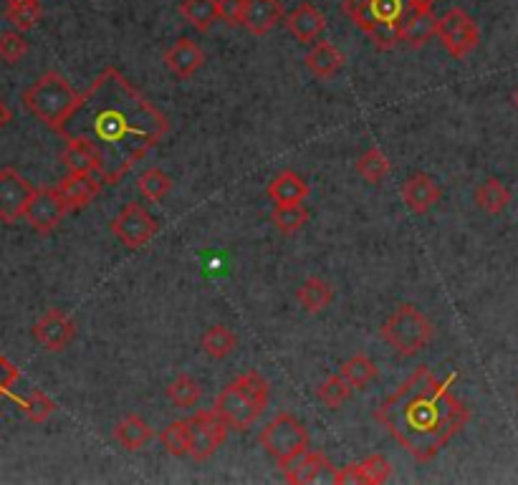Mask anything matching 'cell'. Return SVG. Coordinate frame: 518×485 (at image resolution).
<instances>
[{
  "label": "cell",
  "mask_w": 518,
  "mask_h": 485,
  "mask_svg": "<svg viewBox=\"0 0 518 485\" xmlns=\"http://www.w3.org/2000/svg\"><path fill=\"white\" fill-rule=\"evenodd\" d=\"M170 132L165 114L132 86V81L114 66H107L81 104L61 129L66 139H89L102 152V180L107 185L122 180L147 152Z\"/></svg>",
  "instance_id": "cell-1"
},
{
  "label": "cell",
  "mask_w": 518,
  "mask_h": 485,
  "mask_svg": "<svg viewBox=\"0 0 518 485\" xmlns=\"http://www.w3.org/2000/svg\"><path fill=\"white\" fill-rule=\"evenodd\" d=\"M455 379V374L438 379L428 367H420L374 410V420L417 463L433 460L468 425V405L450 390Z\"/></svg>",
  "instance_id": "cell-2"
},
{
  "label": "cell",
  "mask_w": 518,
  "mask_h": 485,
  "mask_svg": "<svg viewBox=\"0 0 518 485\" xmlns=\"http://www.w3.org/2000/svg\"><path fill=\"white\" fill-rule=\"evenodd\" d=\"M79 104L81 94L59 71H46L41 79H36L23 91V107L54 132L64 129V124L69 122Z\"/></svg>",
  "instance_id": "cell-3"
},
{
  "label": "cell",
  "mask_w": 518,
  "mask_h": 485,
  "mask_svg": "<svg viewBox=\"0 0 518 485\" xmlns=\"http://www.w3.org/2000/svg\"><path fill=\"white\" fill-rule=\"evenodd\" d=\"M342 11L352 18L359 31L372 38L380 51H392L400 43L402 21L412 11V3L410 0H344Z\"/></svg>",
  "instance_id": "cell-4"
},
{
  "label": "cell",
  "mask_w": 518,
  "mask_h": 485,
  "mask_svg": "<svg viewBox=\"0 0 518 485\" xmlns=\"http://www.w3.org/2000/svg\"><path fill=\"white\" fill-rule=\"evenodd\" d=\"M268 405V382L258 372H246L215 397L213 410L228 422L230 430L248 432Z\"/></svg>",
  "instance_id": "cell-5"
},
{
  "label": "cell",
  "mask_w": 518,
  "mask_h": 485,
  "mask_svg": "<svg viewBox=\"0 0 518 485\" xmlns=\"http://www.w3.org/2000/svg\"><path fill=\"white\" fill-rule=\"evenodd\" d=\"M435 326L428 316H422L412 304H400L395 314L382 324L380 336L387 347L395 349L402 357H415L433 342Z\"/></svg>",
  "instance_id": "cell-6"
},
{
  "label": "cell",
  "mask_w": 518,
  "mask_h": 485,
  "mask_svg": "<svg viewBox=\"0 0 518 485\" xmlns=\"http://www.w3.org/2000/svg\"><path fill=\"white\" fill-rule=\"evenodd\" d=\"M258 445L276 460L281 468L294 463L299 455L309 450V432L304 422L291 412H278L258 435Z\"/></svg>",
  "instance_id": "cell-7"
},
{
  "label": "cell",
  "mask_w": 518,
  "mask_h": 485,
  "mask_svg": "<svg viewBox=\"0 0 518 485\" xmlns=\"http://www.w3.org/2000/svg\"><path fill=\"white\" fill-rule=\"evenodd\" d=\"M438 38L453 59H465V56H470L478 48L481 31H478V23L463 8H450L440 18Z\"/></svg>",
  "instance_id": "cell-8"
},
{
  "label": "cell",
  "mask_w": 518,
  "mask_h": 485,
  "mask_svg": "<svg viewBox=\"0 0 518 485\" xmlns=\"http://www.w3.org/2000/svg\"><path fill=\"white\" fill-rule=\"evenodd\" d=\"M187 422H190V455H193V460L203 463V460L213 458L215 450L228 438V422L215 410L195 412Z\"/></svg>",
  "instance_id": "cell-9"
},
{
  "label": "cell",
  "mask_w": 518,
  "mask_h": 485,
  "mask_svg": "<svg viewBox=\"0 0 518 485\" xmlns=\"http://www.w3.org/2000/svg\"><path fill=\"white\" fill-rule=\"evenodd\" d=\"M157 220L152 218V213L147 208H142L139 203H129L117 218L112 220V233L114 238L127 248H142L147 246L157 233Z\"/></svg>",
  "instance_id": "cell-10"
},
{
  "label": "cell",
  "mask_w": 518,
  "mask_h": 485,
  "mask_svg": "<svg viewBox=\"0 0 518 485\" xmlns=\"http://www.w3.org/2000/svg\"><path fill=\"white\" fill-rule=\"evenodd\" d=\"M33 192H36V187L26 177L18 175V170L3 167L0 170V220L13 225L26 218V208L31 203Z\"/></svg>",
  "instance_id": "cell-11"
},
{
  "label": "cell",
  "mask_w": 518,
  "mask_h": 485,
  "mask_svg": "<svg viewBox=\"0 0 518 485\" xmlns=\"http://www.w3.org/2000/svg\"><path fill=\"white\" fill-rule=\"evenodd\" d=\"M69 213L66 203L61 200L59 190L56 187H36L31 203L26 208V220L36 233L49 235L56 225L61 223V218Z\"/></svg>",
  "instance_id": "cell-12"
},
{
  "label": "cell",
  "mask_w": 518,
  "mask_h": 485,
  "mask_svg": "<svg viewBox=\"0 0 518 485\" xmlns=\"http://www.w3.org/2000/svg\"><path fill=\"white\" fill-rule=\"evenodd\" d=\"M76 336V326L61 309H49L33 324V339L46 352H64Z\"/></svg>",
  "instance_id": "cell-13"
},
{
  "label": "cell",
  "mask_w": 518,
  "mask_h": 485,
  "mask_svg": "<svg viewBox=\"0 0 518 485\" xmlns=\"http://www.w3.org/2000/svg\"><path fill=\"white\" fill-rule=\"evenodd\" d=\"M66 147L61 152V162L69 172L76 175H102V152L97 144H91L89 139H66Z\"/></svg>",
  "instance_id": "cell-14"
},
{
  "label": "cell",
  "mask_w": 518,
  "mask_h": 485,
  "mask_svg": "<svg viewBox=\"0 0 518 485\" xmlns=\"http://www.w3.org/2000/svg\"><path fill=\"white\" fill-rule=\"evenodd\" d=\"M205 64V51L193 41V38H177L165 51V66L177 76V79H190L198 74L200 66Z\"/></svg>",
  "instance_id": "cell-15"
},
{
  "label": "cell",
  "mask_w": 518,
  "mask_h": 485,
  "mask_svg": "<svg viewBox=\"0 0 518 485\" xmlns=\"http://www.w3.org/2000/svg\"><path fill=\"white\" fill-rule=\"evenodd\" d=\"M102 177L99 175H76V172H69V177L56 185L61 200L66 203L69 210H81L97 198L99 190H102Z\"/></svg>",
  "instance_id": "cell-16"
},
{
  "label": "cell",
  "mask_w": 518,
  "mask_h": 485,
  "mask_svg": "<svg viewBox=\"0 0 518 485\" xmlns=\"http://www.w3.org/2000/svg\"><path fill=\"white\" fill-rule=\"evenodd\" d=\"M440 195H443V192H440L438 182L430 175H425V172H415V175L407 177V180L402 182V200H405L407 208L417 215L428 213V210L438 203Z\"/></svg>",
  "instance_id": "cell-17"
},
{
  "label": "cell",
  "mask_w": 518,
  "mask_h": 485,
  "mask_svg": "<svg viewBox=\"0 0 518 485\" xmlns=\"http://www.w3.org/2000/svg\"><path fill=\"white\" fill-rule=\"evenodd\" d=\"M440 18H435L433 8H412L407 13V18L402 21L400 28V43L410 48H420L430 41L433 36H438Z\"/></svg>",
  "instance_id": "cell-18"
},
{
  "label": "cell",
  "mask_w": 518,
  "mask_h": 485,
  "mask_svg": "<svg viewBox=\"0 0 518 485\" xmlns=\"http://www.w3.org/2000/svg\"><path fill=\"white\" fill-rule=\"evenodd\" d=\"M286 28L291 31V36L301 43H314L316 38L324 33L326 28V18L314 3H301L299 8L286 16Z\"/></svg>",
  "instance_id": "cell-19"
},
{
  "label": "cell",
  "mask_w": 518,
  "mask_h": 485,
  "mask_svg": "<svg viewBox=\"0 0 518 485\" xmlns=\"http://www.w3.org/2000/svg\"><path fill=\"white\" fill-rule=\"evenodd\" d=\"M324 473L334 475V465L326 460L324 453L319 450H306L304 455L294 460L291 465H286L284 475L289 483L294 485H306V483H316Z\"/></svg>",
  "instance_id": "cell-20"
},
{
  "label": "cell",
  "mask_w": 518,
  "mask_h": 485,
  "mask_svg": "<svg viewBox=\"0 0 518 485\" xmlns=\"http://www.w3.org/2000/svg\"><path fill=\"white\" fill-rule=\"evenodd\" d=\"M344 64H347L344 54L329 41L314 43V48L306 54V69H309L316 79H332V76H337L339 71L344 69Z\"/></svg>",
  "instance_id": "cell-21"
},
{
  "label": "cell",
  "mask_w": 518,
  "mask_h": 485,
  "mask_svg": "<svg viewBox=\"0 0 518 485\" xmlns=\"http://www.w3.org/2000/svg\"><path fill=\"white\" fill-rule=\"evenodd\" d=\"M281 16H284V11H281L278 0H248L243 26L253 36H266V33H271L278 26Z\"/></svg>",
  "instance_id": "cell-22"
},
{
  "label": "cell",
  "mask_w": 518,
  "mask_h": 485,
  "mask_svg": "<svg viewBox=\"0 0 518 485\" xmlns=\"http://www.w3.org/2000/svg\"><path fill=\"white\" fill-rule=\"evenodd\" d=\"M311 187L306 185V180L301 175H296L294 170H286L276 177V180L268 185V198L276 205H294L304 203L309 198Z\"/></svg>",
  "instance_id": "cell-23"
},
{
  "label": "cell",
  "mask_w": 518,
  "mask_h": 485,
  "mask_svg": "<svg viewBox=\"0 0 518 485\" xmlns=\"http://www.w3.org/2000/svg\"><path fill=\"white\" fill-rule=\"evenodd\" d=\"M152 438H155V432L147 425V420H142L139 415H127L114 427V440L124 450H142Z\"/></svg>",
  "instance_id": "cell-24"
},
{
  "label": "cell",
  "mask_w": 518,
  "mask_h": 485,
  "mask_svg": "<svg viewBox=\"0 0 518 485\" xmlns=\"http://www.w3.org/2000/svg\"><path fill=\"white\" fill-rule=\"evenodd\" d=\"M296 299L304 306L309 314H319V311L329 309L334 301V288L321 278H306L299 288H296Z\"/></svg>",
  "instance_id": "cell-25"
},
{
  "label": "cell",
  "mask_w": 518,
  "mask_h": 485,
  "mask_svg": "<svg viewBox=\"0 0 518 485\" xmlns=\"http://www.w3.org/2000/svg\"><path fill=\"white\" fill-rule=\"evenodd\" d=\"M180 13L200 33H208L220 21L218 0H182Z\"/></svg>",
  "instance_id": "cell-26"
},
{
  "label": "cell",
  "mask_w": 518,
  "mask_h": 485,
  "mask_svg": "<svg viewBox=\"0 0 518 485\" xmlns=\"http://www.w3.org/2000/svg\"><path fill=\"white\" fill-rule=\"evenodd\" d=\"M508 203H511V190H508L501 180L488 177V180H483L481 185H478L476 205L483 210V213L498 215L508 208Z\"/></svg>",
  "instance_id": "cell-27"
},
{
  "label": "cell",
  "mask_w": 518,
  "mask_h": 485,
  "mask_svg": "<svg viewBox=\"0 0 518 485\" xmlns=\"http://www.w3.org/2000/svg\"><path fill=\"white\" fill-rule=\"evenodd\" d=\"M6 18L16 31L26 33L38 26L43 16L41 0H6Z\"/></svg>",
  "instance_id": "cell-28"
},
{
  "label": "cell",
  "mask_w": 518,
  "mask_h": 485,
  "mask_svg": "<svg viewBox=\"0 0 518 485\" xmlns=\"http://www.w3.org/2000/svg\"><path fill=\"white\" fill-rule=\"evenodd\" d=\"M339 374L352 384V390L364 392L377 379V364L369 357H364V354H354L352 359L342 364V372Z\"/></svg>",
  "instance_id": "cell-29"
},
{
  "label": "cell",
  "mask_w": 518,
  "mask_h": 485,
  "mask_svg": "<svg viewBox=\"0 0 518 485\" xmlns=\"http://www.w3.org/2000/svg\"><path fill=\"white\" fill-rule=\"evenodd\" d=\"M271 223L276 225L278 233L284 235H294L309 223V208L304 203H294V205H276L271 213Z\"/></svg>",
  "instance_id": "cell-30"
},
{
  "label": "cell",
  "mask_w": 518,
  "mask_h": 485,
  "mask_svg": "<svg viewBox=\"0 0 518 485\" xmlns=\"http://www.w3.org/2000/svg\"><path fill=\"white\" fill-rule=\"evenodd\" d=\"M238 347V339H235L233 331L223 324L210 326L203 334V352L208 354L210 359H225L235 352Z\"/></svg>",
  "instance_id": "cell-31"
},
{
  "label": "cell",
  "mask_w": 518,
  "mask_h": 485,
  "mask_svg": "<svg viewBox=\"0 0 518 485\" xmlns=\"http://www.w3.org/2000/svg\"><path fill=\"white\" fill-rule=\"evenodd\" d=\"M160 443L165 445V450L175 458L182 455H190V422L187 420H175L160 432Z\"/></svg>",
  "instance_id": "cell-32"
},
{
  "label": "cell",
  "mask_w": 518,
  "mask_h": 485,
  "mask_svg": "<svg viewBox=\"0 0 518 485\" xmlns=\"http://www.w3.org/2000/svg\"><path fill=\"white\" fill-rule=\"evenodd\" d=\"M200 395H203V390H200V384L195 382L190 374H180V377L167 387V400L175 407H182V410L198 405Z\"/></svg>",
  "instance_id": "cell-33"
},
{
  "label": "cell",
  "mask_w": 518,
  "mask_h": 485,
  "mask_svg": "<svg viewBox=\"0 0 518 485\" xmlns=\"http://www.w3.org/2000/svg\"><path fill=\"white\" fill-rule=\"evenodd\" d=\"M316 397H319L329 410H339V407L352 397V384H349L342 374H334V377H329L326 382L319 384Z\"/></svg>",
  "instance_id": "cell-34"
},
{
  "label": "cell",
  "mask_w": 518,
  "mask_h": 485,
  "mask_svg": "<svg viewBox=\"0 0 518 485\" xmlns=\"http://www.w3.org/2000/svg\"><path fill=\"white\" fill-rule=\"evenodd\" d=\"M137 185H139V192H142L147 200H152V203H160V200H165L172 190L170 175H165V172L157 170V167H150V170L142 172Z\"/></svg>",
  "instance_id": "cell-35"
},
{
  "label": "cell",
  "mask_w": 518,
  "mask_h": 485,
  "mask_svg": "<svg viewBox=\"0 0 518 485\" xmlns=\"http://www.w3.org/2000/svg\"><path fill=\"white\" fill-rule=\"evenodd\" d=\"M390 170H392L390 160H387V157L382 155V150H377V147L367 150L357 160V172L364 177V180L372 182V185L385 180V177L390 175Z\"/></svg>",
  "instance_id": "cell-36"
},
{
  "label": "cell",
  "mask_w": 518,
  "mask_h": 485,
  "mask_svg": "<svg viewBox=\"0 0 518 485\" xmlns=\"http://www.w3.org/2000/svg\"><path fill=\"white\" fill-rule=\"evenodd\" d=\"M28 54V41L21 31L0 33V61L18 64Z\"/></svg>",
  "instance_id": "cell-37"
},
{
  "label": "cell",
  "mask_w": 518,
  "mask_h": 485,
  "mask_svg": "<svg viewBox=\"0 0 518 485\" xmlns=\"http://www.w3.org/2000/svg\"><path fill=\"white\" fill-rule=\"evenodd\" d=\"M54 410H56L54 400L43 395L41 390L28 392V397L23 400V412H26V417L31 422H46L51 415H54Z\"/></svg>",
  "instance_id": "cell-38"
},
{
  "label": "cell",
  "mask_w": 518,
  "mask_h": 485,
  "mask_svg": "<svg viewBox=\"0 0 518 485\" xmlns=\"http://www.w3.org/2000/svg\"><path fill=\"white\" fill-rule=\"evenodd\" d=\"M364 478H367L369 485H382L390 480L392 465L385 455H369L367 460H362Z\"/></svg>",
  "instance_id": "cell-39"
},
{
  "label": "cell",
  "mask_w": 518,
  "mask_h": 485,
  "mask_svg": "<svg viewBox=\"0 0 518 485\" xmlns=\"http://www.w3.org/2000/svg\"><path fill=\"white\" fill-rule=\"evenodd\" d=\"M246 6L248 0H218V13L220 21L228 23V26H243V18H246Z\"/></svg>",
  "instance_id": "cell-40"
},
{
  "label": "cell",
  "mask_w": 518,
  "mask_h": 485,
  "mask_svg": "<svg viewBox=\"0 0 518 485\" xmlns=\"http://www.w3.org/2000/svg\"><path fill=\"white\" fill-rule=\"evenodd\" d=\"M332 483H339V485H362V483H367V478H364L362 463H349V465H344V468H339V470L334 468Z\"/></svg>",
  "instance_id": "cell-41"
},
{
  "label": "cell",
  "mask_w": 518,
  "mask_h": 485,
  "mask_svg": "<svg viewBox=\"0 0 518 485\" xmlns=\"http://www.w3.org/2000/svg\"><path fill=\"white\" fill-rule=\"evenodd\" d=\"M18 382V369L0 354V400L13 390V384Z\"/></svg>",
  "instance_id": "cell-42"
},
{
  "label": "cell",
  "mask_w": 518,
  "mask_h": 485,
  "mask_svg": "<svg viewBox=\"0 0 518 485\" xmlns=\"http://www.w3.org/2000/svg\"><path fill=\"white\" fill-rule=\"evenodd\" d=\"M11 119H13V112L8 109V104L0 99V132L8 127V122H11Z\"/></svg>",
  "instance_id": "cell-43"
},
{
  "label": "cell",
  "mask_w": 518,
  "mask_h": 485,
  "mask_svg": "<svg viewBox=\"0 0 518 485\" xmlns=\"http://www.w3.org/2000/svg\"><path fill=\"white\" fill-rule=\"evenodd\" d=\"M412 8H433L438 0H410Z\"/></svg>",
  "instance_id": "cell-44"
},
{
  "label": "cell",
  "mask_w": 518,
  "mask_h": 485,
  "mask_svg": "<svg viewBox=\"0 0 518 485\" xmlns=\"http://www.w3.org/2000/svg\"><path fill=\"white\" fill-rule=\"evenodd\" d=\"M513 104H516V109H518V89L513 91Z\"/></svg>",
  "instance_id": "cell-45"
},
{
  "label": "cell",
  "mask_w": 518,
  "mask_h": 485,
  "mask_svg": "<svg viewBox=\"0 0 518 485\" xmlns=\"http://www.w3.org/2000/svg\"><path fill=\"white\" fill-rule=\"evenodd\" d=\"M516 397H518V390H516Z\"/></svg>",
  "instance_id": "cell-46"
}]
</instances>
